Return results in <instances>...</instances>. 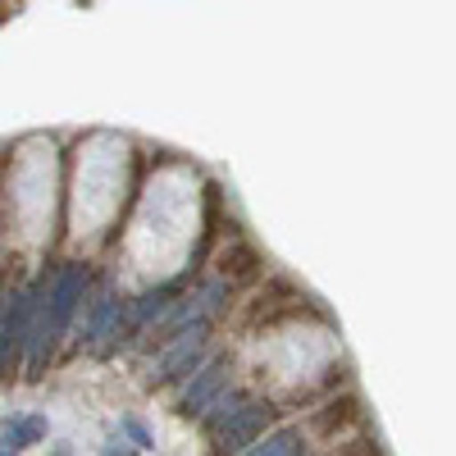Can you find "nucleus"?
<instances>
[{"mask_svg":"<svg viewBox=\"0 0 456 456\" xmlns=\"http://www.w3.org/2000/svg\"><path fill=\"white\" fill-rule=\"evenodd\" d=\"M265 420H270V406H260V402H247L233 420H228L219 434H215V443H219V452L228 456V452H242V447H251L256 443V434L265 429Z\"/></svg>","mask_w":456,"mask_h":456,"instance_id":"obj_4","label":"nucleus"},{"mask_svg":"<svg viewBox=\"0 0 456 456\" xmlns=\"http://www.w3.org/2000/svg\"><path fill=\"white\" fill-rule=\"evenodd\" d=\"M124 429H128V434L137 438V447H151V434H146V425H137V420H128Z\"/></svg>","mask_w":456,"mask_h":456,"instance_id":"obj_10","label":"nucleus"},{"mask_svg":"<svg viewBox=\"0 0 456 456\" xmlns=\"http://www.w3.org/2000/svg\"><path fill=\"white\" fill-rule=\"evenodd\" d=\"M224 370H228V361H210V365L192 379V384H187V393H183V402H178V406H183L187 415H201V406L224 388Z\"/></svg>","mask_w":456,"mask_h":456,"instance_id":"obj_6","label":"nucleus"},{"mask_svg":"<svg viewBox=\"0 0 456 456\" xmlns=\"http://www.w3.org/2000/svg\"><path fill=\"white\" fill-rule=\"evenodd\" d=\"M37 438H46V420L42 415H19V420H10L5 434H0V447L19 452V447H32Z\"/></svg>","mask_w":456,"mask_h":456,"instance_id":"obj_7","label":"nucleus"},{"mask_svg":"<svg viewBox=\"0 0 456 456\" xmlns=\"http://www.w3.org/2000/svg\"><path fill=\"white\" fill-rule=\"evenodd\" d=\"M201 352H206V324L178 329V333L165 342L160 361L151 365V384H169V379H178V374H192V365L201 361Z\"/></svg>","mask_w":456,"mask_h":456,"instance_id":"obj_2","label":"nucleus"},{"mask_svg":"<svg viewBox=\"0 0 456 456\" xmlns=\"http://www.w3.org/2000/svg\"><path fill=\"white\" fill-rule=\"evenodd\" d=\"M105 456H133V447H128L124 438H114V443L105 447Z\"/></svg>","mask_w":456,"mask_h":456,"instance_id":"obj_11","label":"nucleus"},{"mask_svg":"<svg viewBox=\"0 0 456 456\" xmlns=\"http://www.w3.org/2000/svg\"><path fill=\"white\" fill-rule=\"evenodd\" d=\"M83 292H87V265L69 260L64 270L51 279V288H46V324H51V338H55V342L69 333L73 315H78Z\"/></svg>","mask_w":456,"mask_h":456,"instance_id":"obj_1","label":"nucleus"},{"mask_svg":"<svg viewBox=\"0 0 456 456\" xmlns=\"http://www.w3.org/2000/svg\"><path fill=\"white\" fill-rule=\"evenodd\" d=\"M178 288H183V283H165V288H156V292H146V297L137 301V306H133V324L142 329L151 315H169V311H174V297H178Z\"/></svg>","mask_w":456,"mask_h":456,"instance_id":"obj_9","label":"nucleus"},{"mask_svg":"<svg viewBox=\"0 0 456 456\" xmlns=\"http://www.w3.org/2000/svg\"><path fill=\"white\" fill-rule=\"evenodd\" d=\"M119 320H124V306L114 301V292H101V297L92 301V315H87V329H83L78 342H87V347H101L105 338H114Z\"/></svg>","mask_w":456,"mask_h":456,"instance_id":"obj_5","label":"nucleus"},{"mask_svg":"<svg viewBox=\"0 0 456 456\" xmlns=\"http://www.w3.org/2000/svg\"><path fill=\"white\" fill-rule=\"evenodd\" d=\"M224 297H228V283H224V279L201 283L192 297H183L178 306L169 311V333H178V329H192V324H206V320L224 306Z\"/></svg>","mask_w":456,"mask_h":456,"instance_id":"obj_3","label":"nucleus"},{"mask_svg":"<svg viewBox=\"0 0 456 456\" xmlns=\"http://www.w3.org/2000/svg\"><path fill=\"white\" fill-rule=\"evenodd\" d=\"M301 447V429H274L270 438H256L251 447H242V456H297Z\"/></svg>","mask_w":456,"mask_h":456,"instance_id":"obj_8","label":"nucleus"},{"mask_svg":"<svg viewBox=\"0 0 456 456\" xmlns=\"http://www.w3.org/2000/svg\"><path fill=\"white\" fill-rule=\"evenodd\" d=\"M0 456H19V452H10V447H0Z\"/></svg>","mask_w":456,"mask_h":456,"instance_id":"obj_12","label":"nucleus"}]
</instances>
